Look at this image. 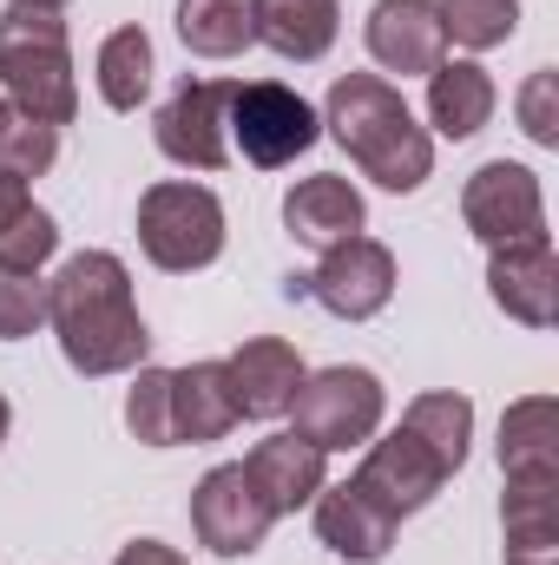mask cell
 <instances>
[{
    "instance_id": "obj_35",
    "label": "cell",
    "mask_w": 559,
    "mask_h": 565,
    "mask_svg": "<svg viewBox=\"0 0 559 565\" xmlns=\"http://www.w3.org/2000/svg\"><path fill=\"white\" fill-rule=\"evenodd\" d=\"M27 7H66V0H27Z\"/></svg>"
},
{
    "instance_id": "obj_27",
    "label": "cell",
    "mask_w": 559,
    "mask_h": 565,
    "mask_svg": "<svg viewBox=\"0 0 559 565\" xmlns=\"http://www.w3.org/2000/svg\"><path fill=\"white\" fill-rule=\"evenodd\" d=\"M53 158H60V132L40 126V119H27L20 106L0 99V171L27 184V178H46Z\"/></svg>"
},
{
    "instance_id": "obj_10",
    "label": "cell",
    "mask_w": 559,
    "mask_h": 565,
    "mask_svg": "<svg viewBox=\"0 0 559 565\" xmlns=\"http://www.w3.org/2000/svg\"><path fill=\"white\" fill-rule=\"evenodd\" d=\"M349 480H356L376 507H389L395 520H409V513H421V507L454 480V467L402 422V427H389L382 440H369V454H362V467H356Z\"/></svg>"
},
{
    "instance_id": "obj_19",
    "label": "cell",
    "mask_w": 559,
    "mask_h": 565,
    "mask_svg": "<svg viewBox=\"0 0 559 565\" xmlns=\"http://www.w3.org/2000/svg\"><path fill=\"white\" fill-rule=\"evenodd\" d=\"M559 415L547 395H527V402H514L507 408V422H500V473H507V487H540V480H559Z\"/></svg>"
},
{
    "instance_id": "obj_32",
    "label": "cell",
    "mask_w": 559,
    "mask_h": 565,
    "mask_svg": "<svg viewBox=\"0 0 559 565\" xmlns=\"http://www.w3.org/2000/svg\"><path fill=\"white\" fill-rule=\"evenodd\" d=\"M113 565H191V559H184L178 546H165V540H133Z\"/></svg>"
},
{
    "instance_id": "obj_26",
    "label": "cell",
    "mask_w": 559,
    "mask_h": 565,
    "mask_svg": "<svg viewBox=\"0 0 559 565\" xmlns=\"http://www.w3.org/2000/svg\"><path fill=\"white\" fill-rule=\"evenodd\" d=\"M434 7H441V33L461 40L467 53L507 46L520 26V0H434Z\"/></svg>"
},
{
    "instance_id": "obj_2",
    "label": "cell",
    "mask_w": 559,
    "mask_h": 565,
    "mask_svg": "<svg viewBox=\"0 0 559 565\" xmlns=\"http://www.w3.org/2000/svg\"><path fill=\"white\" fill-rule=\"evenodd\" d=\"M323 126L349 151V164L382 191H421L434 171V139L415 126L409 99L382 73H342L323 99Z\"/></svg>"
},
{
    "instance_id": "obj_1",
    "label": "cell",
    "mask_w": 559,
    "mask_h": 565,
    "mask_svg": "<svg viewBox=\"0 0 559 565\" xmlns=\"http://www.w3.org/2000/svg\"><path fill=\"white\" fill-rule=\"evenodd\" d=\"M46 322L60 335L66 369L86 375V382L145 369L151 335H145V316L133 302V270L113 250L66 257V270L46 282Z\"/></svg>"
},
{
    "instance_id": "obj_8",
    "label": "cell",
    "mask_w": 559,
    "mask_h": 565,
    "mask_svg": "<svg viewBox=\"0 0 559 565\" xmlns=\"http://www.w3.org/2000/svg\"><path fill=\"white\" fill-rule=\"evenodd\" d=\"M231 93L238 79H184L151 119L158 151L184 171H218L231 158Z\"/></svg>"
},
{
    "instance_id": "obj_21",
    "label": "cell",
    "mask_w": 559,
    "mask_h": 565,
    "mask_svg": "<svg viewBox=\"0 0 559 565\" xmlns=\"http://www.w3.org/2000/svg\"><path fill=\"white\" fill-rule=\"evenodd\" d=\"M336 26H342V7L336 0H257V40L277 53V60H323L336 46Z\"/></svg>"
},
{
    "instance_id": "obj_22",
    "label": "cell",
    "mask_w": 559,
    "mask_h": 565,
    "mask_svg": "<svg viewBox=\"0 0 559 565\" xmlns=\"http://www.w3.org/2000/svg\"><path fill=\"white\" fill-rule=\"evenodd\" d=\"M507 565H559V480L507 487Z\"/></svg>"
},
{
    "instance_id": "obj_16",
    "label": "cell",
    "mask_w": 559,
    "mask_h": 565,
    "mask_svg": "<svg viewBox=\"0 0 559 565\" xmlns=\"http://www.w3.org/2000/svg\"><path fill=\"white\" fill-rule=\"evenodd\" d=\"M362 217H369L362 211V191L349 178H336V171H316V178L289 184V198H283V224L309 250H336V244L362 237Z\"/></svg>"
},
{
    "instance_id": "obj_20",
    "label": "cell",
    "mask_w": 559,
    "mask_h": 565,
    "mask_svg": "<svg viewBox=\"0 0 559 565\" xmlns=\"http://www.w3.org/2000/svg\"><path fill=\"white\" fill-rule=\"evenodd\" d=\"M494 79L481 60H441L428 73V119L441 139H474L487 119H494Z\"/></svg>"
},
{
    "instance_id": "obj_29",
    "label": "cell",
    "mask_w": 559,
    "mask_h": 565,
    "mask_svg": "<svg viewBox=\"0 0 559 565\" xmlns=\"http://www.w3.org/2000/svg\"><path fill=\"white\" fill-rule=\"evenodd\" d=\"M165 382H171V369H139V382L126 395V427L145 447H171V395H165Z\"/></svg>"
},
{
    "instance_id": "obj_5",
    "label": "cell",
    "mask_w": 559,
    "mask_h": 565,
    "mask_svg": "<svg viewBox=\"0 0 559 565\" xmlns=\"http://www.w3.org/2000/svg\"><path fill=\"white\" fill-rule=\"evenodd\" d=\"M382 408H389L382 382H376L369 369L336 362V369H323V375H303V388H296V402H289V415H296L289 434H303V440L323 447V454H349V447H369V440H376Z\"/></svg>"
},
{
    "instance_id": "obj_9",
    "label": "cell",
    "mask_w": 559,
    "mask_h": 565,
    "mask_svg": "<svg viewBox=\"0 0 559 565\" xmlns=\"http://www.w3.org/2000/svg\"><path fill=\"white\" fill-rule=\"evenodd\" d=\"M461 217L467 231L500 250V244H520V237H547V198H540V178L527 164H481L467 184H461Z\"/></svg>"
},
{
    "instance_id": "obj_4",
    "label": "cell",
    "mask_w": 559,
    "mask_h": 565,
    "mask_svg": "<svg viewBox=\"0 0 559 565\" xmlns=\"http://www.w3.org/2000/svg\"><path fill=\"white\" fill-rule=\"evenodd\" d=\"M139 250L171 270V277H191L204 264L224 257V204L211 184H184V178H165L139 198Z\"/></svg>"
},
{
    "instance_id": "obj_23",
    "label": "cell",
    "mask_w": 559,
    "mask_h": 565,
    "mask_svg": "<svg viewBox=\"0 0 559 565\" xmlns=\"http://www.w3.org/2000/svg\"><path fill=\"white\" fill-rule=\"evenodd\" d=\"M178 40L198 60H238L257 46V0H178Z\"/></svg>"
},
{
    "instance_id": "obj_11",
    "label": "cell",
    "mask_w": 559,
    "mask_h": 565,
    "mask_svg": "<svg viewBox=\"0 0 559 565\" xmlns=\"http://www.w3.org/2000/svg\"><path fill=\"white\" fill-rule=\"evenodd\" d=\"M303 289L336 316V322H369L389 309L395 296V250L376 237H349L336 250H323V264L303 277Z\"/></svg>"
},
{
    "instance_id": "obj_33",
    "label": "cell",
    "mask_w": 559,
    "mask_h": 565,
    "mask_svg": "<svg viewBox=\"0 0 559 565\" xmlns=\"http://www.w3.org/2000/svg\"><path fill=\"white\" fill-rule=\"evenodd\" d=\"M27 211H33V198H27V184L0 171V231H13V224H20Z\"/></svg>"
},
{
    "instance_id": "obj_3",
    "label": "cell",
    "mask_w": 559,
    "mask_h": 565,
    "mask_svg": "<svg viewBox=\"0 0 559 565\" xmlns=\"http://www.w3.org/2000/svg\"><path fill=\"white\" fill-rule=\"evenodd\" d=\"M0 99L20 106L40 126H73L80 113V79H73V46H66V20L60 7H27L13 0L0 13Z\"/></svg>"
},
{
    "instance_id": "obj_28",
    "label": "cell",
    "mask_w": 559,
    "mask_h": 565,
    "mask_svg": "<svg viewBox=\"0 0 559 565\" xmlns=\"http://www.w3.org/2000/svg\"><path fill=\"white\" fill-rule=\"evenodd\" d=\"M46 322V282L40 270H7L0 264V342H20Z\"/></svg>"
},
{
    "instance_id": "obj_25",
    "label": "cell",
    "mask_w": 559,
    "mask_h": 565,
    "mask_svg": "<svg viewBox=\"0 0 559 565\" xmlns=\"http://www.w3.org/2000/svg\"><path fill=\"white\" fill-rule=\"evenodd\" d=\"M402 422L415 427L421 440L461 473V460H467V440H474V402L467 395H454V388H434V395H415L409 402V415Z\"/></svg>"
},
{
    "instance_id": "obj_14",
    "label": "cell",
    "mask_w": 559,
    "mask_h": 565,
    "mask_svg": "<svg viewBox=\"0 0 559 565\" xmlns=\"http://www.w3.org/2000/svg\"><path fill=\"white\" fill-rule=\"evenodd\" d=\"M224 382H231L238 422H277V415H289V402L303 388V355L283 335H251L224 362Z\"/></svg>"
},
{
    "instance_id": "obj_13",
    "label": "cell",
    "mask_w": 559,
    "mask_h": 565,
    "mask_svg": "<svg viewBox=\"0 0 559 565\" xmlns=\"http://www.w3.org/2000/svg\"><path fill=\"white\" fill-rule=\"evenodd\" d=\"M369 60L382 73H434L447 60V33H441V7L434 0H376L369 7Z\"/></svg>"
},
{
    "instance_id": "obj_7",
    "label": "cell",
    "mask_w": 559,
    "mask_h": 565,
    "mask_svg": "<svg viewBox=\"0 0 559 565\" xmlns=\"http://www.w3.org/2000/svg\"><path fill=\"white\" fill-rule=\"evenodd\" d=\"M271 526H277V513H271V500L257 493V480L244 473V460H224V467H211V473L191 487V533H198V546H211L218 559H251Z\"/></svg>"
},
{
    "instance_id": "obj_31",
    "label": "cell",
    "mask_w": 559,
    "mask_h": 565,
    "mask_svg": "<svg viewBox=\"0 0 559 565\" xmlns=\"http://www.w3.org/2000/svg\"><path fill=\"white\" fill-rule=\"evenodd\" d=\"M520 132L534 145H559V73L553 66H540L520 86Z\"/></svg>"
},
{
    "instance_id": "obj_30",
    "label": "cell",
    "mask_w": 559,
    "mask_h": 565,
    "mask_svg": "<svg viewBox=\"0 0 559 565\" xmlns=\"http://www.w3.org/2000/svg\"><path fill=\"white\" fill-rule=\"evenodd\" d=\"M53 250H60V224H53L40 204H33L13 231H0V264H7V270H40Z\"/></svg>"
},
{
    "instance_id": "obj_17",
    "label": "cell",
    "mask_w": 559,
    "mask_h": 565,
    "mask_svg": "<svg viewBox=\"0 0 559 565\" xmlns=\"http://www.w3.org/2000/svg\"><path fill=\"white\" fill-rule=\"evenodd\" d=\"M171 395V447H204V440H224L238 427V402H231V382H224V362H191V369H171L165 382Z\"/></svg>"
},
{
    "instance_id": "obj_6",
    "label": "cell",
    "mask_w": 559,
    "mask_h": 565,
    "mask_svg": "<svg viewBox=\"0 0 559 565\" xmlns=\"http://www.w3.org/2000/svg\"><path fill=\"white\" fill-rule=\"evenodd\" d=\"M316 139H323V119L309 113V99L296 86H283V79H238V93H231V145L244 151V164L283 171Z\"/></svg>"
},
{
    "instance_id": "obj_24",
    "label": "cell",
    "mask_w": 559,
    "mask_h": 565,
    "mask_svg": "<svg viewBox=\"0 0 559 565\" xmlns=\"http://www.w3.org/2000/svg\"><path fill=\"white\" fill-rule=\"evenodd\" d=\"M93 73H99V99H106L113 113H139L145 93H151V40H145V26L106 33Z\"/></svg>"
},
{
    "instance_id": "obj_34",
    "label": "cell",
    "mask_w": 559,
    "mask_h": 565,
    "mask_svg": "<svg viewBox=\"0 0 559 565\" xmlns=\"http://www.w3.org/2000/svg\"><path fill=\"white\" fill-rule=\"evenodd\" d=\"M7 427H13V408H7V395H0V440H7Z\"/></svg>"
},
{
    "instance_id": "obj_18",
    "label": "cell",
    "mask_w": 559,
    "mask_h": 565,
    "mask_svg": "<svg viewBox=\"0 0 559 565\" xmlns=\"http://www.w3.org/2000/svg\"><path fill=\"white\" fill-rule=\"evenodd\" d=\"M244 473L257 480V493L271 500V513H296L323 493V447H309L303 434H271L244 454Z\"/></svg>"
},
{
    "instance_id": "obj_15",
    "label": "cell",
    "mask_w": 559,
    "mask_h": 565,
    "mask_svg": "<svg viewBox=\"0 0 559 565\" xmlns=\"http://www.w3.org/2000/svg\"><path fill=\"white\" fill-rule=\"evenodd\" d=\"M395 526H402V520H395L389 507H376L356 480H342V487H323V493H316V540H323L336 559H356V565L389 559Z\"/></svg>"
},
{
    "instance_id": "obj_12",
    "label": "cell",
    "mask_w": 559,
    "mask_h": 565,
    "mask_svg": "<svg viewBox=\"0 0 559 565\" xmlns=\"http://www.w3.org/2000/svg\"><path fill=\"white\" fill-rule=\"evenodd\" d=\"M487 289L494 302L527 322V329H553L559 322V257L553 237H520V244H500L487 257Z\"/></svg>"
}]
</instances>
